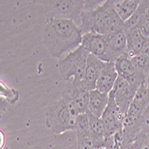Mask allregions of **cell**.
I'll return each instance as SVG.
<instances>
[{"label":"cell","mask_w":149,"mask_h":149,"mask_svg":"<svg viewBox=\"0 0 149 149\" xmlns=\"http://www.w3.org/2000/svg\"><path fill=\"white\" fill-rule=\"evenodd\" d=\"M2 149H8V148H6V147H3Z\"/></svg>","instance_id":"obj_26"},{"label":"cell","mask_w":149,"mask_h":149,"mask_svg":"<svg viewBox=\"0 0 149 149\" xmlns=\"http://www.w3.org/2000/svg\"><path fill=\"white\" fill-rule=\"evenodd\" d=\"M114 65L119 77H121L125 79H130L137 72L131 61V58L128 55V53L120 56L114 62Z\"/></svg>","instance_id":"obj_16"},{"label":"cell","mask_w":149,"mask_h":149,"mask_svg":"<svg viewBox=\"0 0 149 149\" xmlns=\"http://www.w3.org/2000/svg\"><path fill=\"white\" fill-rule=\"evenodd\" d=\"M109 103V94H104L97 89L91 90L89 93V101L88 111L95 116L101 118Z\"/></svg>","instance_id":"obj_13"},{"label":"cell","mask_w":149,"mask_h":149,"mask_svg":"<svg viewBox=\"0 0 149 149\" xmlns=\"http://www.w3.org/2000/svg\"><path fill=\"white\" fill-rule=\"evenodd\" d=\"M78 149H96L91 136V130L88 131L76 133Z\"/></svg>","instance_id":"obj_20"},{"label":"cell","mask_w":149,"mask_h":149,"mask_svg":"<svg viewBox=\"0 0 149 149\" xmlns=\"http://www.w3.org/2000/svg\"><path fill=\"white\" fill-rule=\"evenodd\" d=\"M82 32L72 20L47 17L43 29V43L54 57L61 58L77 49L82 41Z\"/></svg>","instance_id":"obj_1"},{"label":"cell","mask_w":149,"mask_h":149,"mask_svg":"<svg viewBox=\"0 0 149 149\" xmlns=\"http://www.w3.org/2000/svg\"><path fill=\"white\" fill-rule=\"evenodd\" d=\"M102 149H104V148H102Z\"/></svg>","instance_id":"obj_27"},{"label":"cell","mask_w":149,"mask_h":149,"mask_svg":"<svg viewBox=\"0 0 149 149\" xmlns=\"http://www.w3.org/2000/svg\"><path fill=\"white\" fill-rule=\"evenodd\" d=\"M148 8L149 0H141L138 9L126 22H124L123 30L126 34L130 33L136 30H139Z\"/></svg>","instance_id":"obj_14"},{"label":"cell","mask_w":149,"mask_h":149,"mask_svg":"<svg viewBox=\"0 0 149 149\" xmlns=\"http://www.w3.org/2000/svg\"><path fill=\"white\" fill-rule=\"evenodd\" d=\"M137 91L138 89L132 87L125 79L118 77L113 90L109 94L114 98L121 113L126 116Z\"/></svg>","instance_id":"obj_9"},{"label":"cell","mask_w":149,"mask_h":149,"mask_svg":"<svg viewBox=\"0 0 149 149\" xmlns=\"http://www.w3.org/2000/svg\"><path fill=\"white\" fill-rule=\"evenodd\" d=\"M90 55L98 57L100 60L107 50V38L96 32L83 34L81 45Z\"/></svg>","instance_id":"obj_10"},{"label":"cell","mask_w":149,"mask_h":149,"mask_svg":"<svg viewBox=\"0 0 149 149\" xmlns=\"http://www.w3.org/2000/svg\"><path fill=\"white\" fill-rule=\"evenodd\" d=\"M141 0H113L114 9L123 22H126L135 13Z\"/></svg>","instance_id":"obj_15"},{"label":"cell","mask_w":149,"mask_h":149,"mask_svg":"<svg viewBox=\"0 0 149 149\" xmlns=\"http://www.w3.org/2000/svg\"><path fill=\"white\" fill-rule=\"evenodd\" d=\"M146 88H147V93H148V97H149V74L146 79Z\"/></svg>","instance_id":"obj_25"},{"label":"cell","mask_w":149,"mask_h":149,"mask_svg":"<svg viewBox=\"0 0 149 149\" xmlns=\"http://www.w3.org/2000/svg\"><path fill=\"white\" fill-rule=\"evenodd\" d=\"M129 55V54H128ZM131 58L133 65L136 71L144 73L146 77L149 74V57L142 53L136 54V55H129Z\"/></svg>","instance_id":"obj_19"},{"label":"cell","mask_w":149,"mask_h":149,"mask_svg":"<svg viewBox=\"0 0 149 149\" xmlns=\"http://www.w3.org/2000/svg\"><path fill=\"white\" fill-rule=\"evenodd\" d=\"M140 132L146 136L149 135V105L146 107L140 120Z\"/></svg>","instance_id":"obj_22"},{"label":"cell","mask_w":149,"mask_h":149,"mask_svg":"<svg viewBox=\"0 0 149 149\" xmlns=\"http://www.w3.org/2000/svg\"><path fill=\"white\" fill-rule=\"evenodd\" d=\"M124 22L114 9L113 0L85 1L80 16L79 29L82 34L96 32L107 36L123 29Z\"/></svg>","instance_id":"obj_2"},{"label":"cell","mask_w":149,"mask_h":149,"mask_svg":"<svg viewBox=\"0 0 149 149\" xmlns=\"http://www.w3.org/2000/svg\"><path fill=\"white\" fill-rule=\"evenodd\" d=\"M125 115L121 113L113 96L109 94V103L101 119L105 129L106 139L123 130Z\"/></svg>","instance_id":"obj_7"},{"label":"cell","mask_w":149,"mask_h":149,"mask_svg":"<svg viewBox=\"0 0 149 149\" xmlns=\"http://www.w3.org/2000/svg\"><path fill=\"white\" fill-rule=\"evenodd\" d=\"M1 88H0V92H1V112H4L8 104H15L18 101L19 93L17 90L8 88L1 81Z\"/></svg>","instance_id":"obj_18"},{"label":"cell","mask_w":149,"mask_h":149,"mask_svg":"<svg viewBox=\"0 0 149 149\" xmlns=\"http://www.w3.org/2000/svg\"><path fill=\"white\" fill-rule=\"evenodd\" d=\"M43 5L47 17L55 19L72 20L79 26L80 16L85 6L84 0H59V1H34Z\"/></svg>","instance_id":"obj_5"},{"label":"cell","mask_w":149,"mask_h":149,"mask_svg":"<svg viewBox=\"0 0 149 149\" xmlns=\"http://www.w3.org/2000/svg\"><path fill=\"white\" fill-rule=\"evenodd\" d=\"M130 149H149V138L140 132L135 138Z\"/></svg>","instance_id":"obj_21"},{"label":"cell","mask_w":149,"mask_h":149,"mask_svg":"<svg viewBox=\"0 0 149 149\" xmlns=\"http://www.w3.org/2000/svg\"><path fill=\"white\" fill-rule=\"evenodd\" d=\"M140 53L144 54V55H146V56L149 57V39H148V41L146 43V45L144 46V47H143V49H142V51Z\"/></svg>","instance_id":"obj_24"},{"label":"cell","mask_w":149,"mask_h":149,"mask_svg":"<svg viewBox=\"0 0 149 149\" xmlns=\"http://www.w3.org/2000/svg\"><path fill=\"white\" fill-rule=\"evenodd\" d=\"M107 38V50L101 61L104 63H114L120 56L128 52L127 35L124 30L116 31Z\"/></svg>","instance_id":"obj_8"},{"label":"cell","mask_w":149,"mask_h":149,"mask_svg":"<svg viewBox=\"0 0 149 149\" xmlns=\"http://www.w3.org/2000/svg\"><path fill=\"white\" fill-rule=\"evenodd\" d=\"M104 65V62L101 61L98 57L89 54L87 60L85 77L82 82L83 87L87 90L91 91L96 89L97 79L102 72Z\"/></svg>","instance_id":"obj_11"},{"label":"cell","mask_w":149,"mask_h":149,"mask_svg":"<svg viewBox=\"0 0 149 149\" xmlns=\"http://www.w3.org/2000/svg\"><path fill=\"white\" fill-rule=\"evenodd\" d=\"M127 35V45H128V54L129 55H136L142 51L144 46L148 41L139 30H136Z\"/></svg>","instance_id":"obj_17"},{"label":"cell","mask_w":149,"mask_h":149,"mask_svg":"<svg viewBox=\"0 0 149 149\" xmlns=\"http://www.w3.org/2000/svg\"><path fill=\"white\" fill-rule=\"evenodd\" d=\"M88 56L89 53L82 46H79L63 59H60L57 65L62 79L65 81L73 79L78 83H82Z\"/></svg>","instance_id":"obj_4"},{"label":"cell","mask_w":149,"mask_h":149,"mask_svg":"<svg viewBox=\"0 0 149 149\" xmlns=\"http://www.w3.org/2000/svg\"><path fill=\"white\" fill-rule=\"evenodd\" d=\"M139 31L142 32V34L146 38H149V8L146 13V16L143 20V22L140 26Z\"/></svg>","instance_id":"obj_23"},{"label":"cell","mask_w":149,"mask_h":149,"mask_svg":"<svg viewBox=\"0 0 149 149\" xmlns=\"http://www.w3.org/2000/svg\"><path fill=\"white\" fill-rule=\"evenodd\" d=\"M118 77L114 63H104L102 72L97 79L96 89L104 94H109L113 90Z\"/></svg>","instance_id":"obj_12"},{"label":"cell","mask_w":149,"mask_h":149,"mask_svg":"<svg viewBox=\"0 0 149 149\" xmlns=\"http://www.w3.org/2000/svg\"><path fill=\"white\" fill-rule=\"evenodd\" d=\"M76 118L63 98L50 103L46 109V125L56 134L73 130Z\"/></svg>","instance_id":"obj_3"},{"label":"cell","mask_w":149,"mask_h":149,"mask_svg":"<svg viewBox=\"0 0 149 149\" xmlns=\"http://www.w3.org/2000/svg\"><path fill=\"white\" fill-rule=\"evenodd\" d=\"M89 93L90 91L87 90L82 83H78L73 79H70L66 81L62 92V98L65 101L71 112L75 116H78L88 111Z\"/></svg>","instance_id":"obj_6"}]
</instances>
